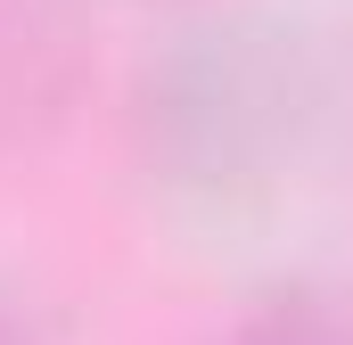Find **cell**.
Here are the masks:
<instances>
[{
    "label": "cell",
    "mask_w": 353,
    "mask_h": 345,
    "mask_svg": "<svg viewBox=\"0 0 353 345\" xmlns=\"http://www.w3.org/2000/svg\"><path fill=\"white\" fill-rule=\"evenodd\" d=\"M0 345H58V337H50V321H41L17 288H0Z\"/></svg>",
    "instance_id": "cell-3"
},
{
    "label": "cell",
    "mask_w": 353,
    "mask_h": 345,
    "mask_svg": "<svg viewBox=\"0 0 353 345\" xmlns=\"http://www.w3.org/2000/svg\"><path fill=\"white\" fill-rule=\"evenodd\" d=\"M205 345H353V296L329 279H263L205 329Z\"/></svg>",
    "instance_id": "cell-2"
},
{
    "label": "cell",
    "mask_w": 353,
    "mask_h": 345,
    "mask_svg": "<svg viewBox=\"0 0 353 345\" xmlns=\"http://www.w3.org/2000/svg\"><path fill=\"white\" fill-rule=\"evenodd\" d=\"M321 115L312 50L271 8H205L132 75V157L181 214H247L304 165Z\"/></svg>",
    "instance_id": "cell-1"
}]
</instances>
